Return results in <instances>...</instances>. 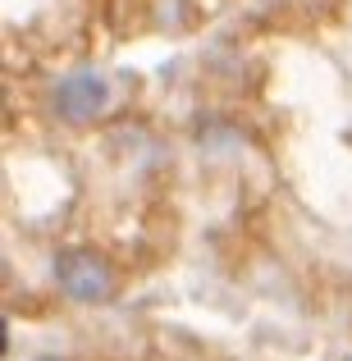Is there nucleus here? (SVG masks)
Returning a JSON list of instances; mask_svg holds the SVG:
<instances>
[{
    "label": "nucleus",
    "mask_w": 352,
    "mask_h": 361,
    "mask_svg": "<svg viewBox=\"0 0 352 361\" xmlns=\"http://www.w3.org/2000/svg\"><path fill=\"white\" fill-rule=\"evenodd\" d=\"M110 110V82L101 69H73L55 82V115L73 128L83 123H97Z\"/></svg>",
    "instance_id": "f03ea898"
},
{
    "label": "nucleus",
    "mask_w": 352,
    "mask_h": 361,
    "mask_svg": "<svg viewBox=\"0 0 352 361\" xmlns=\"http://www.w3.org/2000/svg\"><path fill=\"white\" fill-rule=\"evenodd\" d=\"M55 283L69 302L83 307H106L119 293V270L97 247H60L55 252Z\"/></svg>",
    "instance_id": "f257e3e1"
},
{
    "label": "nucleus",
    "mask_w": 352,
    "mask_h": 361,
    "mask_svg": "<svg viewBox=\"0 0 352 361\" xmlns=\"http://www.w3.org/2000/svg\"><path fill=\"white\" fill-rule=\"evenodd\" d=\"M32 361H64V357H32Z\"/></svg>",
    "instance_id": "7ed1b4c3"
}]
</instances>
